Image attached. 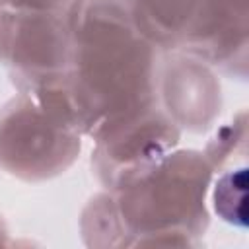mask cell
Wrapping results in <instances>:
<instances>
[{
	"instance_id": "cell-1",
	"label": "cell",
	"mask_w": 249,
	"mask_h": 249,
	"mask_svg": "<svg viewBox=\"0 0 249 249\" xmlns=\"http://www.w3.org/2000/svg\"><path fill=\"white\" fill-rule=\"evenodd\" d=\"M62 86L80 134L99 140L158 103L160 51L138 31L123 0H74Z\"/></svg>"
},
{
	"instance_id": "cell-2",
	"label": "cell",
	"mask_w": 249,
	"mask_h": 249,
	"mask_svg": "<svg viewBox=\"0 0 249 249\" xmlns=\"http://www.w3.org/2000/svg\"><path fill=\"white\" fill-rule=\"evenodd\" d=\"M214 171L198 150H171L132 181L95 195L82 212L89 247L200 245Z\"/></svg>"
},
{
	"instance_id": "cell-3",
	"label": "cell",
	"mask_w": 249,
	"mask_h": 249,
	"mask_svg": "<svg viewBox=\"0 0 249 249\" xmlns=\"http://www.w3.org/2000/svg\"><path fill=\"white\" fill-rule=\"evenodd\" d=\"M82 134L18 93L0 109V169L23 181H47L74 165Z\"/></svg>"
},
{
	"instance_id": "cell-4",
	"label": "cell",
	"mask_w": 249,
	"mask_h": 249,
	"mask_svg": "<svg viewBox=\"0 0 249 249\" xmlns=\"http://www.w3.org/2000/svg\"><path fill=\"white\" fill-rule=\"evenodd\" d=\"M68 56L66 12L0 8V64L18 91L64 74Z\"/></svg>"
},
{
	"instance_id": "cell-5",
	"label": "cell",
	"mask_w": 249,
	"mask_h": 249,
	"mask_svg": "<svg viewBox=\"0 0 249 249\" xmlns=\"http://www.w3.org/2000/svg\"><path fill=\"white\" fill-rule=\"evenodd\" d=\"M179 140V126L156 105L95 140L93 173L107 191L117 189L165 158Z\"/></svg>"
},
{
	"instance_id": "cell-6",
	"label": "cell",
	"mask_w": 249,
	"mask_h": 249,
	"mask_svg": "<svg viewBox=\"0 0 249 249\" xmlns=\"http://www.w3.org/2000/svg\"><path fill=\"white\" fill-rule=\"evenodd\" d=\"M158 103L179 130L204 132L220 115L222 89L212 66L173 51L158 68Z\"/></svg>"
},
{
	"instance_id": "cell-7",
	"label": "cell",
	"mask_w": 249,
	"mask_h": 249,
	"mask_svg": "<svg viewBox=\"0 0 249 249\" xmlns=\"http://www.w3.org/2000/svg\"><path fill=\"white\" fill-rule=\"evenodd\" d=\"M247 35L249 0H202L179 53L196 56L214 70L245 80L249 62Z\"/></svg>"
},
{
	"instance_id": "cell-8",
	"label": "cell",
	"mask_w": 249,
	"mask_h": 249,
	"mask_svg": "<svg viewBox=\"0 0 249 249\" xmlns=\"http://www.w3.org/2000/svg\"><path fill=\"white\" fill-rule=\"evenodd\" d=\"M138 31L165 53L181 51L202 0H123Z\"/></svg>"
},
{
	"instance_id": "cell-9",
	"label": "cell",
	"mask_w": 249,
	"mask_h": 249,
	"mask_svg": "<svg viewBox=\"0 0 249 249\" xmlns=\"http://www.w3.org/2000/svg\"><path fill=\"white\" fill-rule=\"evenodd\" d=\"M247 167L241 163L239 167L222 171L214 181L212 191V206L214 212L228 224H235L245 228V200H247Z\"/></svg>"
},
{
	"instance_id": "cell-10",
	"label": "cell",
	"mask_w": 249,
	"mask_h": 249,
	"mask_svg": "<svg viewBox=\"0 0 249 249\" xmlns=\"http://www.w3.org/2000/svg\"><path fill=\"white\" fill-rule=\"evenodd\" d=\"M245 142H247V119H245V111H239L237 117H233L230 123H226L216 130V134L208 140L202 154L208 160L212 171L216 173L231 158H235L237 152L245 154Z\"/></svg>"
},
{
	"instance_id": "cell-11",
	"label": "cell",
	"mask_w": 249,
	"mask_h": 249,
	"mask_svg": "<svg viewBox=\"0 0 249 249\" xmlns=\"http://www.w3.org/2000/svg\"><path fill=\"white\" fill-rule=\"evenodd\" d=\"M74 0H0V8L8 10H41V12H66Z\"/></svg>"
},
{
	"instance_id": "cell-12",
	"label": "cell",
	"mask_w": 249,
	"mask_h": 249,
	"mask_svg": "<svg viewBox=\"0 0 249 249\" xmlns=\"http://www.w3.org/2000/svg\"><path fill=\"white\" fill-rule=\"evenodd\" d=\"M10 241H8V228H6V224H4V220L0 218V245H8Z\"/></svg>"
}]
</instances>
